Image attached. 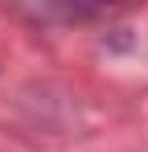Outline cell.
<instances>
[{
	"mask_svg": "<svg viewBox=\"0 0 148 152\" xmlns=\"http://www.w3.org/2000/svg\"><path fill=\"white\" fill-rule=\"evenodd\" d=\"M12 12L33 25H86V21L115 17V8H107V4H29V8H12Z\"/></svg>",
	"mask_w": 148,
	"mask_h": 152,
	"instance_id": "cell-1",
	"label": "cell"
}]
</instances>
